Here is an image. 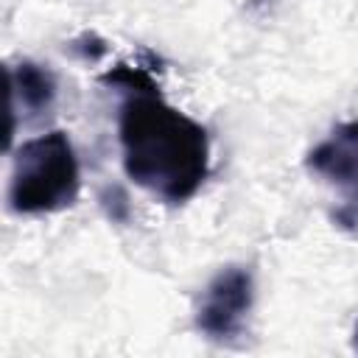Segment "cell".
<instances>
[{"label": "cell", "instance_id": "obj_7", "mask_svg": "<svg viewBox=\"0 0 358 358\" xmlns=\"http://www.w3.org/2000/svg\"><path fill=\"white\" fill-rule=\"evenodd\" d=\"M260 3H263V0H260Z\"/></svg>", "mask_w": 358, "mask_h": 358}, {"label": "cell", "instance_id": "obj_3", "mask_svg": "<svg viewBox=\"0 0 358 358\" xmlns=\"http://www.w3.org/2000/svg\"><path fill=\"white\" fill-rule=\"evenodd\" d=\"M255 305V277L246 266L221 268L199 296L196 330L218 344H232L246 333V319Z\"/></svg>", "mask_w": 358, "mask_h": 358}, {"label": "cell", "instance_id": "obj_6", "mask_svg": "<svg viewBox=\"0 0 358 358\" xmlns=\"http://www.w3.org/2000/svg\"><path fill=\"white\" fill-rule=\"evenodd\" d=\"M355 350H358V324H355Z\"/></svg>", "mask_w": 358, "mask_h": 358}, {"label": "cell", "instance_id": "obj_5", "mask_svg": "<svg viewBox=\"0 0 358 358\" xmlns=\"http://www.w3.org/2000/svg\"><path fill=\"white\" fill-rule=\"evenodd\" d=\"M8 87H11V131L17 117L36 120L48 115L56 103V78L48 67L22 59L20 64L8 67Z\"/></svg>", "mask_w": 358, "mask_h": 358}, {"label": "cell", "instance_id": "obj_2", "mask_svg": "<svg viewBox=\"0 0 358 358\" xmlns=\"http://www.w3.org/2000/svg\"><path fill=\"white\" fill-rule=\"evenodd\" d=\"M81 171L67 131L53 129L14 151L8 207L20 215H48L76 204Z\"/></svg>", "mask_w": 358, "mask_h": 358}, {"label": "cell", "instance_id": "obj_1", "mask_svg": "<svg viewBox=\"0 0 358 358\" xmlns=\"http://www.w3.org/2000/svg\"><path fill=\"white\" fill-rule=\"evenodd\" d=\"M126 176L165 204L190 201L210 176V137L159 87L126 92L117 115Z\"/></svg>", "mask_w": 358, "mask_h": 358}, {"label": "cell", "instance_id": "obj_4", "mask_svg": "<svg viewBox=\"0 0 358 358\" xmlns=\"http://www.w3.org/2000/svg\"><path fill=\"white\" fill-rule=\"evenodd\" d=\"M305 168L336 190L341 204L333 213V221L341 227H355L358 224V120L338 123L322 143H316L305 157Z\"/></svg>", "mask_w": 358, "mask_h": 358}]
</instances>
